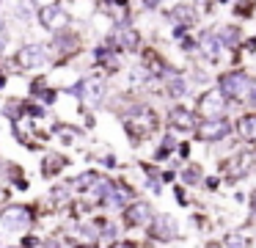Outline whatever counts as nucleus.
<instances>
[{
    "label": "nucleus",
    "instance_id": "20e7f679",
    "mask_svg": "<svg viewBox=\"0 0 256 248\" xmlns=\"http://www.w3.org/2000/svg\"><path fill=\"white\" fill-rule=\"evenodd\" d=\"M39 22L47 31H64V28L72 22V17H69L61 6H44V9H39Z\"/></svg>",
    "mask_w": 256,
    "mask_h": 248
},
{
    "label": "nucleus",
    "instance_id": "2eb2a0df",
    "mask_svg": "<svg viewBox=\"0 0 256 248\" xmlns=\"http://www.w3.org/2000/svg\"><path fill=\"white\" fill-rule=\"evenodd\" d=\"M56 50L58 53H72V50H78V39L74 36H61L56 42Z\"/></svg>",
    "mask_w": 256,
    "mask_h": 248
},
{
    "label": "nucleus",
    "instance_id": "393cba45",
    "mask_svg": "<svg viewBox=\"0 0 256 248\" xmlns=\"http://www.w3.org/2000/svg\"><path fill=\"white\" fill-rule=\"evenodd\" d=\"M254 220H256V196H254Z\"/></svg>",
    "mask_w": 256,
    "mask_h": 248
},
{
    "label": "nucleus",
    "instance_id": "6ab92c4d",
    "mask_svg": "<svg viewBox=\"0 0 256 248\" xmlns=\"http://www.w3.org/2000/svg\"><path fill=\"white\" fill-rule=\"evenodd\" d=\"M94 182H96V174H91V171H88V174H83L78 182H74V187H78V190H86V187H91Z\"/></svg>",
    "mask_w": 256,
    "mask_h": 248
},
{
    "label": "nucleus",
    "instance_id": "412c9836",
    "mask_svg": "<svg viewBox=\"0 0 256 248\" xmlns=\"http://www.w3.org/2000/svg\"><path fill=\"white\" fill-rule=\"evenodd\" d=\"M61 165H64V160H61V157H50V160L44 163V171H47V174H50V171L56 174V171L61 168Z\"/></svg>",
    "mask_w": 256,
    "mask_h": 248
},
{
    "label": "nucleus",
    "instance_id": "7ed1b4c3",
    "mask_svg": "<svg viewBox=\"0 0 256 248\" xmlns=\"http://www.w3.org/2000/svg\"><path fill=\"white\" fill-rule=\"evenodd\" d=\"M228 121L226 119H204L201 124H196V135L201 138V141H220V138H226L228 135Z\"/></svg>",
    "mask_w": 256,
    "mask_h": 248
},
{
    "label": "nucleus",
    "instance_id": "4468645a",
    "mask_svg": "<svg viewBox=\"0 0 256 248\" xmlns=\"http://www.w3.org/2000/svg\"><path fill=\"white\" fill-rule=\"evenodd\" d=\"M237 130L242 138H248V141H256V113H248L242 116V119L237 121Z\"/></svg>",
    "mask_w": 256,
    "mask_h": 248
},
{
    "label": "nucleus",
    "instance_id": "9b49d317",
    "mask_svg": "<svg viewBox=\"0 0 256 248\" xmlns=\"http://www.w3.org/2000/svg\"><path fill=\"white\" fill-rule=\"evenodd\" d=\"M152 234H154L157 240H171V237L176 234V223H174L168 215H162V218L152 220Z\"/></svg>",
    "mask_w": 256,
    "mask_h": 248
},
{
    "label": "nucleus",
    "instance_id": "aec40b11",
    "mask_svg": "<svg viewBox=\"0 0 256 248\" xmlns=\"http://www.w3.org/2000/svg\"><path fill=\"white\" fill-rule=\"evenodd\" d=\"M198 179H201V168L198 165H190V168L184 171V182H188V185H196Z\"/></svg>",
    "mask_w": 256,
    "mask_h": 248
},
{
    "label": "nucleus",
    "instance_id": "ddd939ff",
    "mask_svg": "<svg viewBox=\"0 0 256 248\" xmlns=\"http://www.w3.org/2000/svg\"><path fill=\"white\" fill-rule=\"evenodd\" d=\"M118 44H122L124 50H138V44H140V36H138V31H132V28H118Z\"/></svg>",
    "mask_w": 256,
    "mask_h": 248
},
{
    "label": "nucleus",
    "instance_id": "f8f14e48",
    "mask_svg": "<svg viewBox=\"0 0 256 248\" xmlns=\"http://www.w3.org/2000/svg\"><path fill=\"white\" fill-rule=\"evenodd\" d=\"M168 119H171V124L179 127V130H193L196 127V116H193V110H188V108H174Z\"/></svg>",
    "mask_w": 256,
    "mask_h": 248
},
{
    "label": "nucleus",
    "instance_id": "1a4fd4ad",
    "mask_svg": "<svg viewBox=\"0 0 256 248\" xmlns=\"http://www.w3.org/2000/svg\"><path fill=\"white\" fill-rule=\"evenodd\" d=\"M124 220L130 226H140V223H149L152 220V207L146 201H135L124 209Z\"/></svg>",
    "mask_w": 256,
    "mask_h": 248
},
{
    "label": "nucleus",
    "instance_id": "f03ea898",
    "mask_svg": "<svg viewBox=\"0 0 256 248\" xmlns=\"http://www.w3.org/2000/svg\"><path fill=\"white\" fill-rule=\"evenodd\" d=\"M226 110V97L220 94V88H210L198 97V113L206 119H218Z\"/></svg>",
    "mask_w": 256,
    "mask_h": 248
},
{
    "label": "nucleus",
    "instance_id": "5701e85b",
    "mask_svg": "<svg viewBox=\"0 0 256 248\" xmlns=\"http://www.w3.org/2000/svg\"><path fill=\"white\" fill-rule=\"evenodd\" d=\"M44 248H58V242H47V245Z\"/></svg>",
    "mask_w": 256,
    "mask_h": 248
},
{
    "label": "nucleus",
    "instance_id": "423d86ee",
    "mask_svg": "<svg viewBox=\"0 0 256 248\" xmlns=\"http://www.w3.org/2000/svg\"><path fill=\"white\" fill-rule=\"evenodd\" d=\"M0 220L6 229H22V226L30 223V209L22 207V204H8L3 212H0Z\"/></svg>",
    "mask_w": 256,
    "mask_h": 248
},
{
    "label": "nucleus",
    "instance_id": "0eeeda50",
    "mask_svg": "<svg viewBox=\"0 0 256 248\" xmlns=\"http://www.w3.org/2000/svg\"><path fill=\"white\" fill-rule=\"evenodd\" d=\"M102 94H105V83H102L100 77H86L78 86V97L83 99L86 105H96L102 99Z\"/></svg>",
    "mask_w": 256,
    "mask_h": 248
},
{
    "label": "nucleus",
    "instance_id": "4be33fe9",
    "mask_svg": "<svg viewBox=\"0 0 256 248\" xmlns=\"http://www.w3.org/2000/svg\"><path fill=\"white\" fill-rule=\"evenodd\" d=\"M248 94H250V99H254V105H256V80L250 83V88H248Z\"/></svg>",
    "mask_w": 256,
    "mask_h": 248
},
{
    "label": "nucleus",
    "instance_id": "a211bd4d",
    "mask_svg": "<svg viewBox=\"0 0 256 248\" xmlns=\"http://www.w3.org/2000/svg\"><path fill=\"white\" fill-rule=\"evenodd\" d=\"M226 248H248V240L242 234H228L226 237Z\"/></svg>",
    "mask_w": 256,
    "mask_h": 248
},
{
    "label": "nucleus",
    "instance_id": "f257e3e1",
    "mask_svg": "<svg viewBox=\"0 0 256 248\" xmlns=\"http://www.w3.org/2000/svg\"><path fill=\"white\" fill-rule=\"evenodd\" d=\"M218 86H220V94H223V97H228V99H242L245 94H248L250 83H248V77H245L242 72H226V75H220Z\"/></svg>",
    "mask_w": 256,
    "mask_h": 248
},
{
    "label": "nucleus",
    "instance_id": "f3484780",
    "mask_svg": "<svg viewBox=\"0 0 256 248\" xmlns=\"http://www.w3.org/2000/svg\"><path fill=\"white\" fill-rule=\"evenodd\" d=\"M168 94H171V97H184V94H188V86H184L179 77H174V80L168 83Z\"/></svg>",
    "mask_w": 256,
    "mask_h": 248
},
{
    "label": "nucleus",
    "instance_id": "b1692460",
    "mask_svg": "<svg viewBox=\"0 0 256 248\" xmlns=\"http://www.w3.org/2000/svg\"><path fill=\"white\" fill-rule=\"evenodd\" d=\"M3 36H6V31H3V25H0V42H3Z\"/></svg>",
    "mask_w": 256,
    "mask_h": 248
},
{
    "label": "nucleus",
    "instance_id": "9d476101",
    "mask_svg": "<svg viewBox=\"0 0 256 248\" xmlns=\"http://www.w3.org/2000/svg\"><path fill=\"white\" fill-rule=\"evenodd\" d=\"M198 47H201V53H204L210 61H218L223 55V39L218 36V33H204Z\"/></svg>",
    "mask_w": 256,
    "mask_h": 248
},
{
    "label": "nucleus",
    "instance_id": "6e6552de",
    "mask_svg": "<svg viewBox=\"0 0 256 248\" xmlns=\"http://www.w3.org/2000/svg\"><path fill=\"white\" fill-rule=\"evenodd\" d=\"M154 124H157L154 113H152V110H146V108H140L138 113L127 116V127H130L132 132H140V135L152 132V130H154Z\"/></svg>",
    "mask_w": 256,
    "mask_h": 248
},
{
    "label": "nucleus",
    "instance_id": "a878e982",
    "mask_svg": "<svg viewBox=\"0 0 256 248\" xmlns=\"http://www.w3.org/2000/svg\"><path fill=\"white\" fill-rule=\"evenodd\" d=\"M146 6H157V0H146Z\"/></svg>",
    "mask_w": 256,
    "mask_h": 248
},
{
    "label": "nucleus",
    "instance_id": "39448f33",
    "mask_svg": "<svg viewBox=\"0 0 256 248\" xmlns=\"http://www.w3.org/2000/svg\"><path fill=\"white\" fill-rule=\"evenodd\" d=\"M17 64L25 69H42V66H47V50L42 44H25L17 53Z\"/></svg>",
    "mask_w": 256,
    "mask_h": 248
},
{
    "label": "nucleus",
    "instance_id": "dca6fc26",
    "mask_svg": "<svg viewBox=\"0 0 256 248\" xmlns=\"http://www.w3.org/2000/svg\"><path fill=\"white\" fill-rule=\"evenodd\" d=\"M171 17L174 20H182L184 25H190V22H193V9H188V6H176V9L171 11Z\"/></svg>",
    "mask_w": 256,
    "mask_h": 248
}]
</instances>
